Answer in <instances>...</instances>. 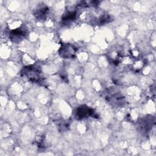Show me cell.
<instances>
[{"instance_id": "cell-1", "label": "cell", "mask_w": 156, "mask_h": 156, "mask_svg": "<svg viewBox=\"0 0 156 156\" xmlns=\"http://www.w3.org/2000/svg\"><path fill=\"white\" fill-rule=\"evenodd\" d=\"M93 113V110L88 108L87 107H84V106H82L80 107L77 111V115L79 118H85L87 116L91 115Z\"/></svg>"}]
</instances>
